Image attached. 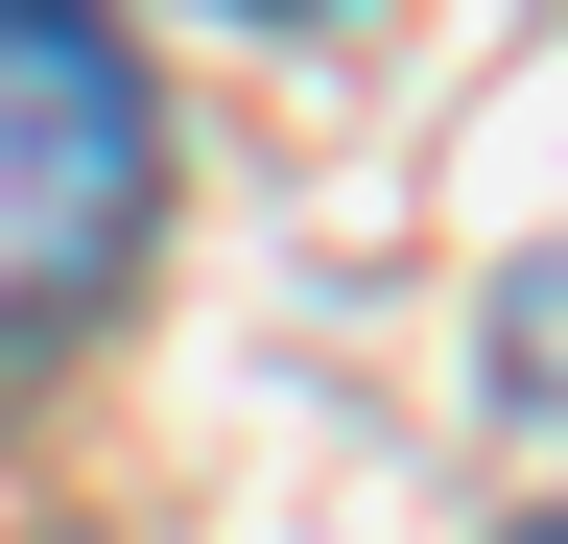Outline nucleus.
Wrapping results in <instances>:
<instances>
[{
	"instance_id": "nucleus-1",
	"label": "nucleus",
	"mask_w": 568,
	"mask_h": 544,
	"mask_svg": "<svg viewBox=\"0 0 568 544\" xmlns=\"http://www.w3.org/2000/svg\"><path fill=\"white\" fill-rule=\"evenodd\" d=\"M142 214H166V95H142L119 0H0V379L71 356L142 285Z\"/></svg>"
},
{
	"instance_id": "nucleus-2",
	"label": "nucleus",
	"mask_w": 568,
	"mask_h": 544,
	"mask_svg": "<svg viewBox=\"0 0 568 544\" xmlns=\"http://www.w3.org/2000/svg\"><path fill=\"white\" fill-rule=\"evenodd\" d=\"M497 544H568V521H497Z\"/></svg>"
},
{
	"instance_id": "nucleus-3",
	"label": "nucleus",
	"mask_w": 568,
	"mask_h": 544,
	"mask_svg": "<svg viewBox=\"0 0 568 544\" xmlns=\"http://www.w3.org/2000/svg\"><path fill=\"white\" fill-rule=\"evenodd\" d=\"M261 24H308V0H261Z\"/></svg>"
}]
</instances>
